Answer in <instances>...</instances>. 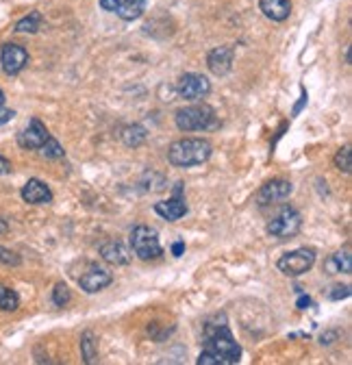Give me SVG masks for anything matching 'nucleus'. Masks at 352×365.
<instances>
[{"label": "nucleus", "instance_id": "1", "mask_svg": "<svg viewBox=\"0 0 352 365\" xmlns=\"http://www.w3.org/2000/svg\"><path fill=\"white\" fill-rule=\"evenodd\" d=\"M205 350L215 354L219 365L239 363L242 348L235 341V337L227 324V317L222 319V324H211V322L205 324Z\"/></svg>", "mask_w": 352, "mask_h": 365}, {"label": "nucleus", "instance_id": "2", "mask_svg": "<svg viewBox=\"0 0 352 365\" xmlns=\"http://www.w3.org/2000/svg\"><path fill=\"white\" fill-rule=\"evenodd\" d=\"M213 148L207 140H200V137H187V140H179L174 142L167 150V161L174 168H194V165H202L205 161H209Z\"/></svg>", "mask_w": 352, "mask_h": 365}, {"label": "nucleus", "instance_id": "3", "mask_svg": "<svg viewBox=\"0 0 352 365\" xmlns=\"http://www.w3.org/2000/svg\"><path fill=\"white\" fill-rule=\"evenodd\" d=\"M176 126L181 130H209L217 126V115L215 109L209 105H192V107H183L176 111L174 115Z\"/></svg>", "mask_w": 352, "mask_h": 365}, {"label": "nucleus", "instance_id": "4", "mask_svg": "<svg viewBox=\"0 0 352 365\" xmlns=\"http://www.w3.org/2000/svg\"><path fill=\"white\" fill-rule=\"evenodd\" d=\"M130 248L133 252L142 259V261H150L163 255V248L159 244V233L150 226H135L133 233H130Z\"/></svg>", "mask_w": 352, "mask_h": 365}, {"label": "nucleus", "instance_id": "5", "mask_svg": "<svg viewBox=\"0 0 352 365\" xmlns=\"http://www.w3.org/2000/svg\"><path fill=\"white\" fill-rule=\"evenodd\" d=\"M316 263V250L311 248H298L291 252H285L279 261L276 267L285 274V277H300V274L309 272Z\"/></svg>", "mask_w": 352, "mask_h": 365}, {"label": "nucleus", "instance_id": "6", "mask_svg": "<svg viewBox=\"0 0 352 365\" xmlns=\"http://www.w3.org/2000/svg\"><path fill=\"white\" fill-rule=\"evenodd\" d=\"M300 226H302L300 213L296 209H291V207H285V209H281V213L274 220H270L268 233L272 237H276V240H291V237L298 235Z\"/></svg>", "mask_w": 352, "mask_h": 365}, {"label": "nucleus", "instance_id": "7", "mask_svg": "<svg viewBox=\"0 0 352 365\" xmlns=\"http://www.w3.org/2000/svg\"><path fill=\"white\" fill-rule=\"evenodd\" d=\"M176 91H179V96L185 98V101H200L205 96H209L211 91V83L207 76L202 74H183L179 78V85H176Z\"/></svg>", "mask_w": 352, "mask_h": 365}, {"label": "nucleus", "instance_id": "8", "mask_svg": "<svg viewBox=\"0 0 352 365\" xmlns=\"http://www.w3.org/2000/svg\"><path fill=\"white\" fill-rule=\"evenodd\" d=\"M294 192V185L285 178H274V180H268L266 185H263L257 194V205L259 207H270V205H276L285 198H289Z\"/></svg>", "mask_w": 352, "mask_h": 365}, {"label": "nucleus", "instance_id": "9", "mask_svg": "<svg viewBox=\"0 0 352 365\" xmlns=\"http://www.w3.org/2000/svg\"><path fill=\"white\" fill-rule=\"evenodd\" d=\"M48 137H51V133H48L46 126H43V122L37 120V118H33V120L29 122V126H26L22 133H18V144H20L24 150H39L41 144L46 142Z\"/></svg>", "mask_w": 352, "mask_h": 365}, {"label": "nucleus", "instance_id": "10", "mask_svg": "<svg viewBox=\"0 0 352 365\" xmlns=\"http://www.w3.org/2000/svg\"><path fill=\"white\" fill-rule=\"evenodd\" d=\"M100 7L118 14L126 22H130V20H138L144 14L146 0H100Z\"/></svg>", "mask_w": 352, "mask_h": 365}, {"label": "nucleus", "instance_id": "11", "mask_svg": "<svg viewBox=\"0 0 352 365\" xmlns=\"http://www.w3.org/2000/svg\"><path fill=\"white\" fill-rule=\"evenodd\" d=\"M0 61H3V70L9 76H16L29 63V53L18 43H5L3 53H0Z\"/></svg>", "mask_w": 352, "mask_h": 365}, {"label": "nucleus", "instance_id": "12", "mask_svg": "<svg viewBox=\"0 0 352 365\" xmlns=\"http://www.w3.org/2000/svg\"><path fill=\"white\" fill-rule=\"evenodd\" d=\"M155 211H157V215H161V217L167 220V222H176V220H181V217L187 215L190 209H187L183 196H181V182H179V185H176V190H174V198L157 202V205H155Z\"/></svg>", "mask_w": 352, "mask_h": 365}, {"label": "nucleus", "instance_id": "13", "mask_svg": "<svg viewBox=\"0 0 352 365\" xmlns=\"http://www.w3.org/2000/svg\"><path fill=\"white\" fill-rule=\"evenodd\" d=\"M113 283V277H111V272L103 269V267H96L92 265L90 269H87L83 277L78 279V285L83 292L87 294H96V292H103L105 287H109Z\"/></svg>", "mask_w": 352, "mask_h": 365}, {"label": "nucleus", "instance_id": "14", "mask_svg": "<svg viewBox=\"0 0 352 365\" xmlns=\"http://www.w3.org/2000/svg\"><path fill=\"white\" fill-rule=\"evenodd\" d=\"M233 57H235V51L231 48V46H217V48H213L209 53L207 66L215 76H224L233 68Z\"/></svg>", "mask_w": 352, "mask_h": 365}, {"label": "nucleus", "instance_id": "15", "mask_svg": "<svg viewBox=\"0 0 352 365\" xmlns=\"http://www.w3.org/2000/svg\"><path fill=\"white\" fill-rule=\"evenodd\" d=\"M22 200L29 205H48L53 202V192L43 180L29 178L26 185L22 187Z\"/></svg>", "mask_w": 352, "mask_h": 365}, {"label": "nucleus", "instance_id": "16", "mask_svg": "<svg viewBox=\"0 0 352 365\" xmlns=\"http://www.w3.org/2000/svg\"><path fill=\"white\" fill-rule=\"evenodd\" d=\"M259 7L266 18L274 22H285L291 14V0H259Z\"/></svg>", "mask_w": 352, "mask_h": 365}, {"label": "nucleus", "instance_id": "17", "mask_svg": "<svg viewBox=\"0 0 352 365\" xmlns=\"http://www.w3.org/2000/svg\"><path fill=\"white\" fill-rule=\"evenodd\" d=\"M100 257H103L107 263H111V265H126L133 255L128 252V248H126L124 244H120V242H109V244H105V246L100 248Z\"/></svg>", "mask_w": 352, "mask_h": 365}, {"label": "nucleus", "instance_id": "18", "mask_svg": "<svg viewBox=\"0 0 352 365\" xmlns=\"http://www.w3.org/2000/svg\"><path fill=\"white\" fill-rule=\"evenodd\" d=\"M324 269L326 274H350L352 272V257H350V250L343 248L335 255H331L324 263Z\"/></svg>", "mask_w": 352, "mask_h": 365}, {"label": "nucleus", "instance_id": "19", "mask_svg": "<svg viewBox=\"0 0 352 365\" xmlns=\"http://www.w3.org/2000/svg\"><path fill=\"white\" fill-rule=\"evenodd\" d=\"M120 137H122L124 146H128V148H138V146H142V144L146 142L148 133H146V128L140 126V124H130V126L122 128Z\"/></svg>", "mask_w": 352, "mask_h": 365}, {"label": "nucleus", "instance_id": "20", "mask_svg": "<svg viewBox=\"0 0 352 365\" xmlns=\"http://www.w3.org/2000/svg\"><path fill=\"white\" fill-rule=\"evenodd\" d=\"M81 354L85 359V363H96L98 361V341L94 337V333H83L81 337Z\"/></svg>", "mask_w": 352, "mask_h": 365}, {"label": "nucleus", "instance_id": "21", "mask_svg": "<svg viewBox=\"0 0 352 365\" xmlns=\"http://www.w3.org/2000/svg\"><path fill=\"white\" fill-rule=\"evenodd\" d=\"M18 307H20V296H18L11 287L0 285V311L11 313V311H16Z\"/></svg>", "mask_w": 352, "mask_h": 365}, {"label": "nucleus", "instance_id": "22", "mask_svg": "<svg viewBox=\"0 0 352 365\" xmlns=\"http://www.w3.org/2000/svg\"><path fill=\"white\" fill-rule=\"evenodd\" d=\"M41 22H43L41 14H39V11H31L26 18H22V20L16 24V31H18V33H37V31L41 29Z\"/></svg>", "mask_w": 352, "mask_h": 365}, {"label": "nucleus", "instance_id": "23", "mask_svg": "<svg viewBox=\"0 0 352 365\" xmlns=\"http://www.w3.org/2000/svg\"><path fill=\"white\" fill-rule=\"evenodd\" d=\"M39 153H41V157H46V159H61L66 155V150L61 148V144L55 140V137H48V140L41 144Z\"/></svg>", "mask_w": 352, "mask_h": 365}, {"label": "nucleus", "instance_id": "24", "mask_svg": "<svg viewBox=\"0 0 352 365\" xmlns=\"http://www.w3.org/2000/svg\"><path fill=\"white\" fill-rule=\"evenodd\" d=\"M335 165L343 172V174H350L352 172V153H350V146H343L337 150L335 155Z\"/></svg>", "mask_w": 352, "mask_h": 365}, {"label": "nucleus", "instance_id": "25", "mask_svg": "<svg viewBox=\"0 0 352 365\" xmlns=\"http://www.w3.org/2000/svg\"><path fill=\"white\" fill-rule=\"evenodd\" d=\"M70 300H72L70 287H68L66 283H57L55 289H53V302H55L57 307H66Z\"/></svg>", "mask_w": 352, "mask_h": 365}, {"label": "nucleus", "instance_id": "26", "mask_svg": "<svg viewBox=\"0 0 352 365\" xmlns=\"http://www.w3.org/2000/svg\"><path fill=\"white\" fill-rule=\"evenodd\" d=\"M0 263H5V265H20L22 259H20V255H16L14 250L0 246Z\"/></svg>", "mask_w": 352, "mask_h": 365}, {"label": "nucleus", "instance_id": "27", "mask_svg": "<svg viewBox=\"0 0 352 365\" xmlns=\"http://www.w3.org/2000/svg\"><path fill=\"white\" fill-rule=\"evenodd\" d=\"M348 296H350V287L348 285H333L331 292H328L331 300H341V298H348Z\"/></svg>", "mask_w": 352, "mask_h": 365}, {"label": "nucleus", "instance_id": "28", "mask_svg": "<svg viewBox=\"0 0 352 365\" xmlns=\"http://www.w3.org/2000/svg\"><path fill=\"white\" fill-rule=\"evenodd\" d=\"M14 115H16V111H14V109H3V107H0V126L7 124V122H11V120H14Z\"/></svg>", "mask_w": 352, "mask_h": 365}, {"label": "nucleus", "instance_id": "29", "mask_svg": "<svg viewBox=\"0 0 352 365\" xmlns=\"http://www.w3.org/2000/svg\"><path fill=\"white\" fill-rule=\"evenodd\" d=\"M306 98H309V96H306V91H302V96H300V101H298V105L294 107V111H291V115H298L300 113V109L306 105Z\"/></svg>", "mask_w": 352, "mask_h": 365}, {"label": "nucleus", "instance_id": "30", "mask_svg": "<svg viewBox=\"0 0 352 365\" xmlns=\"http://www.w3.org/2000/svg\"><path fill=\"white\" fill-rule=\"evenodd\" d=\"M185 252V242H176L174 246H172V255L174 257H181Z\"/></svg>", "mask_w": 352, "mask_h": 365}, {"label": "nucleus", "instance_id": "31", "mask_svg": "<svg viewBox=\"0 0 352 365\" xmlns=\"http://www.w3.org/2000/svg\"><path fill=\"white\" fill-rule=\"evenodd\" d=\"M11 172V163L0 155V174H9Z\"/></svg>", "mask_w": 352, "mask_h": 365}, {"label": "nucleus", "instance_id": "32", "mask_svg": "<svg viewBox=\"0 0 352 365\" xmlns=\"http://www.w3.org/2000/svg\"><path fill=\"white\" fill-rule=\"evenodd\" d=\"M309 304H311V298L309 296H300L298 298V309H306Z\"/></svg>", "mask_w": 352, "mask_h": 365}, {"label": "nucleus", "instance_id": "33", "mask_svg": "<svg viewBox=\"0 0 352 365\" xmlns=\"http://www.w3.org/2000/svg\"><path fill=\"white\" fill-rule=\"evenodd\" d=\"M9 231V224H7V220L5 217H0V235H5Z\"/></svg>", "mask_w": 352, "mask_h": 365}, {"label": "nucleus", "instance_id": "34", "mask_svg": "<svg viewBox=\"0 0 352 365\" xmlns=\"http://www.w3.org/2000/svg\"><path fill=\"white\" fill-rule=\"evenodd\" d=\"M5 105V94H3V89H0V107Z\"/></svg>", "mask_w": 352, "mask_h": 365}]
</instances>
